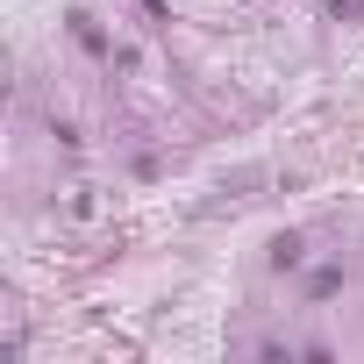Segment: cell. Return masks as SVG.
Instances as JSON below:
<instances>
[{"label":"cell","instance_id":"3","mask_svg":"<svg viewBox=\"0 0 364 364\" xmlns=\"http://www.w3.org/2000/svg\"><path fill=\"white\" fill-rule=\"evenodd\" d=\"M328 15H336V22H357V15H364V0H328Z\"/></svg>","mask_w":364,"mask_h":364},{"label":"cell","instance_id":"1","mask_svg":"<svg viewBox=\"0 0 364 364\" xmlns=\"http://www.w3.org/2000/svg\"><path fill=\"white\" fill-rule=\"evenodd\" d=\"M272 264L293 272V264H300V236H279V243H272Z\"/></svg>","mask_w":364,"mask_h":364},{"label":"cell","instance_id":"2","mask_svg":"<svg viewBox=\"0 0 364 364\" xmlns=\"http://www.w3.org/2000/svg\"><path fill=\"white\" fill-rule=\"evenodd\" d=\"M336 286H343V272H336V264H328V272H314V286H307V293H314V300H328V293H336Z\"/></svg>","mask_w":364,"mask_h":364}]
</instances>
